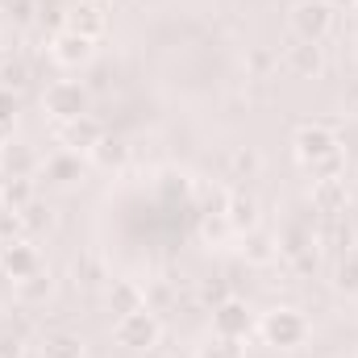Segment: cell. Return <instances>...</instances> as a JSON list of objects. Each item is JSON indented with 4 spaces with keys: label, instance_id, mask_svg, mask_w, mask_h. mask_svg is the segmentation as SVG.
Returning <instances> with one entry per match:
<instances>
[{
    "label": "cell",
    "instance_id": "1",
    "mask_svg": "<svg viewBox=\"0 0 358 358\" xmlns=\"http://www.w3.org/2000/svg\"><path fill=\"white\" fill-rule=\"evenodd\" d=\"M292 155L308 171V167H317L325 159H338L342 155V138H338V129L329 121H300L296 134H292Z\"/></svg>",
    "mask_w": 358,
    "mask_h": 358
},
{
    "label": "cell",
    "instance_id": "2",
    "mask_svg": "<svg viewBox=\"0 0 358 358\" xmlns=\"http://www.w3.org/2000/svg\"><path fill=\"white\" fill-rule=\"evenodd\" d=\"M255 329H259V338H263L267 346H275V350H296V346L308 342V321H304V313H300V308H287V304L267 308Z\"/></svg>",
    "mask_w": 358,
    "mask_h": 358
},
{
    "label": "cell",
    "instance_id": "3",
    "mask_svg": "<svg viewBox=\"0 0 358 358\" xmlns=\"http://www.w3.org/2000/svg\"><path fill=\"white\" fill-rule=\"evenodd\" d=\"M159 338H163V321L150 308H138V313H125L113 321V342L125 350H150V346H159Z\"/></svg>",
    "mask_w": 358,
    "mask_h": 358
},
{
    "label": "cell",
    "instance_id": "4",
    "mask_svg": "<svg viewBox=\"0 0 358 358\" xmlns=\"http://www.w3.org/2000/svg\"><path fill=\"white\" fill-rule=\"evenodd\" d=\"M287 25L300 42H325L334 34V8L325 0H296L287 13Z\"/></svg>",
    "mask_w": 358,
    "mask_h": 358
},
{
    "label": "cell",
    "instance_id": "5",
    "mask_svg": "<svg viewBox=\"0 0 358 358\" xmlns=\"http://www.w3.org/2000/svg\"><path fill=\"white\" fill-rule=\"evenodd\" d=\"M42 108H46L59 125H67V121H76V117L88 113V92L80 88L76 80H55L50 88L42 92Z\"/></svg>",
    "mask_w": 358,
    "mask_h": 358
},
{
    "label": "cell",
    "instance_id": "6",
    "mask_svg": "<svg viewBox=\"0 0 358 358\" xmlns=\"http://www.w3.org/2000/svg\"><path fill=\"white\" fill-rule=\"evenodd\" d=\"M255 308L246 304V300H238V296H229V300H221L217 308H213V334H221V338H238V342H246L250 334H255Z\"/></svg>",
    "mask_w": 358,
    "mask_h": 358
},
{
    "label": "cell",
    "instance_id": "7",
    "mask_svg": "<svg viewBox=\"0 0 358 358\" xmlns=\"http://www.w3.org/2000/svg\"><path fill=\"white\" fill-rule=\"evenodd\" d=\"M34 271H42V255L34 246V238H17V242H0V275L4 279H29Z\"/></svg>",
    "mask_w": 358,
    "mask_h": 358
},
{
    "label": "cell",
    "instance_id": "8",
    "mask_svg": "<svg viewBox=\"0 0 358 358\" xmlns=\"http://www.w3.org/2000/svg\"><path fill=\"white\" fill-rule=\"evenodd\" d=\"M283 67L292 71V76H300V80H317L321 71H325V50H321V42H287L283 46Z\"/></svg>",
    "mask_w": 358,
    "mask_h": 358
},
{
    "label": "cell",
    "instance_id": "9",
    "mask_svg": "<svg viewBox=\"0 0 358 358\" xmlns=\"http://www.w3.org/2000/svg\"><path fill=\"white\" fill-rule=\"evenodd\" d=\"M92 50H96V42L84 38V34H76V29H59L50 38V59L59 67H84L92 59Z\"/></svg>",
    "mask_w": 358,
    "mask_h": 358
},
{
    "label": "cell",
    "instance_id": "10",
    "mask_svg": "<svg viewBox=\"0 0 358 358\" xmlns=\"http://www.w3.org/2000/svg\"><path fill=\"white\" fill-rule=\"evenodd\" d=\"M317 242L321 246H338V250H355L358 246V225L350 213H321L317 221Z\"/></svg>",
    "mask_w": 358,
    "mask_h": 358
},
{
    "label": "cell",
    "instance_id": "11",
    "mask_svg": "<svg viewBox=\"0 0 358 358\" xmlns=\"http://www.w3.org/2000/svg\"><path fill=\"white\" fill-rule=\"evenodd\" d=\"M225 221H229V229L238 238L250 234V229H259V200L246 187H229V196H225Z\"/></svg>",
    "mask_w": 358,
    "mask_h": 358
},
{
    "label": "cell",
    "instance_id": "12",
    "mask_svg": "<svg viewBox=\"0 0 358 358\" xmlns=\"http://www.w3.org/2000/svg\"><path fill=\"white\" fill-rule=\"evenodd\" d=\"M100 138H104V125H100L96 117H88V113L76 117V121H67V125H59V142H63V150H76V155H80V150L88 155Z\"/></svg>",
    "mask_w": 358,
    "mask_h": 358
},
{
    "label": "cell",
    "instance_id": "13",
    "mask_svg": "<svg viewBox=\"0 0 358 358\" xmlns=\"http://www.w3.org/2000/svg\"><path fill=\"white\" fill-rule=\"evenodd\" d=\"M38 355L42 358H88V342L76 329H46L42 342H38Z\"/></svg>",
    "mask_w": 358,
    "mask_h": 358
},
{
    "label": "cell",
    "instance_id": "14",
    "mask_svg": "<svg viewBox=\"0 0 358 358\" xmlns=\"http://www.w3.org/2000/svg\"><path fill=\"white\" fill-rule=\"evenodd\" d=\"M104 304H108L113 317L138 313V308H146V287H142L138 279H113L108 292H104Z\"/></svg>",
    "mask_w": 358,
    "mask_h": 358
},
{
    "label": "cell",
    "instance_id": "15",
    "mask_svg": "<svg viewBox=\"0 0 358 358\" xmlns=\"http://www.w3.org/2000/svg\"><path fill=\"white\" fill-rule=\"evenodd\" d=\"M67 29H76V34H84V38H92V42H100V38L108 34L104 4H96V0H80V4L67 13Z\"/></svg>",
    "mask_w": 358,
    "mask_h": 358
},
{
    "label": "cell",
    "instance_id": "16",
    "mask_svg": "<svg viewBox=\"0 0 358 358\" xmlns=\"http://www.w3.org/2000/svg\"><path fill=\"white\" fill-rule=\"evenodd\" d=\"M308 200L317 213H346L350 208V192H346V179H317L308 187Z\"/></svg>",
    "mask_w": 358,
    "mask_h": 358
},
{
    "label": "cell",
    "instance_id": "17",
    "mask_svg": "<svg viewBox=\"0 0 358 358\" xmlns=\"http://www.w3.org/2000/svg\"><path fill=\"white\" fill-rule=\"evenodd\" d=\"M242 259L250 263V267H267L279 259V238L267 234V229H250V234H242Z\"/></svg>",
    "mask_w": 358,
    "mask_h": 358
},
{
    "label": "cell",
    "instance_id": "18",
    "mask_svg": "<svg viewBox=\"0 0 358 358\" xmlns=\"http://www.w3.org/2000/svg\"><path fill=\"white\" fill-rule=\"evenodd\" d=\"M42 176L50 179V183H59V187H71L76 179H84V163H80V155H76V150H59L55 159H46Z\"/></svg>",
    "mask_w": 358,
    "mask_h": 358
},
{
    "label": "cell",
    "instance_id": "19",
    "mask_svg": "<svg viewBox=\"0 0 358 358\" xmlns=\"http://www.w3.org/2000/svg\"><path fill=\"white\" fill-rule=\"evenodd\" d=\"M13 296L21 300V304H46L50 296H55V279H50V271H34L29 279H17L13 283Z\"/></svg>",
    "mask_w": 358,
    "mask_h": 358
},
{
    "label": "cell",
    "instance_id": "20",
    "mask_svg": "<svg viewBox=\"0 0 358 358\" xmlns=\"http://www.w3.org/2000/svg\"><path fill=\"white\" fill-rule=\"evenodd\" d=\"M263 171V159L255 155V150H229V159H225V179H229V187H246V179H255Z\"/></svg>",
    "mask_w": 358,
    "mask_h": 358
},
{
    "label": "cell",
    "instance_id": "21",
    "mask_svg": "<svg viewBox=\"0 0 358 358\" xmlns=\"http://www.w3.org/2000/svg\"><path fill=\"white\" fill-rule=\"evenodd\" d=\"M88 155H92V163H96V167H104V171H117V167L129 159V146H125V138H117V134H104V138L92 146Z\"/></svg>",
    "mask_w": 358,
    "mask_h": 358
},
{
    "label": "cell",
    "instance_id": "22",
    "mask_svg": "<svg viewBox=\"0 0 358 358\" xmlns=\"http://www.w3.org/2000/svg\"><path fill=\"white\" fill-rule=\"evenodd\" d=\"M0 200H4V208H25L29 200H38L34 179L29 176H8L4 183H0Z\"/></svg>",
    "mask_w": 358,
    "mask_h": 358
},
{
    "label": "cell",
    "instance_id": "23",
    "mask_svg": "<svg viewBox=\"0 0 358 358\" xmlns=\"http://www.w3.org/2000/svg\"><path fill=\"white\" fill-rule=\"evenodd\" d=\"M334 287L346 292V296H355L358 292V246L338 255V263H334Z\"/></svg>",
    "mask_w": 358,
    "mask_h": 358
},
{
    "label": "cell",
    "instance_id": "24",
    "mask_svg": "<svg viewBox=\"0 0 358 358\" xmlns=\"http://www.w3.org/2000/svg\"><path fill=\"white\" fill-rule=\"evenodd\" d=\"M200 358H246V342L238 338H221V334H208L200 346H196Z\"/></svg>",
    "mask_w": 358,
    "mask_h": 358
},
{
    "label": "cell",
    "instance_id": "25",
    "mask_svg": "<svg viewBox=\"0 0 358 358\" xmlns=\"http://www.w3.org/2000/svg\"><path fill=\"white\" fill-rule=\"evenodd\" d=\"M0 171H8V176H29V179H34V159H29V150H21L17 142H8V146L0 150Z\"/></svg>",
    "mask_w": 358,
    "mask_h": 358
},
{
    "label": "cell",
    "instance_id": "26",
    "mask_svg": "<svg viewBox=\"0 0 358 358\" xmlns=\"http://www.w3.org/2000/svg\"><path fill=\"white\" fill-rule=\"evenodd\" d=\"M71 275H76V283L96 287V283L104 279V267H100V259H96V255H80V259L71 263Z\"/></svg>",
    "mask_w": 358,
    "mask_h": 358
},
{
    "label": "cell",
    "instance_id": "27",
    "mask_svg": "<svg viewBox=\"0 0 358 358\" xmlns=\"http://www.w3.org/2000/svg\"><path fill=\"white\" fill-rule=\"evenodd\" d=\"M17 238H29L21 208H0V242H17Z\"/></svg>",
    "mask_w": 358,
    "mask_h": 358
},
{
    "label": "cell",
    "instance_id": "28",
    "mask_svg": "<svg viewBox=\"0 0 358 358\" xmlns=\"http://www.w3.org/2000/svg\"><path fill=\"white\" fill-rule=\"evenodd\" d=\"M21 217H25V229H29V234H38V229L50 225V208H46L42 200H29V204L21 208Z\"/></svg>",
    "mask_w": 358,
    "mask_h": 358
},
{
    "label": "cell",
    "instance_id": "29",
    "mask_svg": "<svg viewBox=\"0 0 358 358\" xmlns=\"http://www.w3.org/2000/svg\"><path fill=\"white\" fill-rule=\"evenodd\" d=\"M308 179H313V183H317V179H346V155H338V159H325V163L308 167Z\"/></svg>",
    "mask_w": 358,
    "mask_h": 358
},
{
    "label": "cell",
    "instance_id": "30",
    "mask_svg": "<svg viewBox=\"0 0 358 358\" xmlns=\"http://www.w3.org/2000/svg\"><path fill=\"white\" fill-rule=\"evenodd\" d=\"M200 300H204L208 308H217L221 300H229V287H225V279H204V283H200Z\"/></svg>",
    "mask_w": 358,
    "mask_h": 358
},
{
    "label": "cell",
    "instance_id": "31",
    "mask_svg": "<svg viewBox=\"0 0 358 358\" xmlns=\"http://www.w3.org/2000/svg\"><path fill=\"white\" fill-rule=\"evenodd\" d=\"M0 125H17V92L0 84Z\"/></svg>",
    "mask_w": 358,
    "mask_h": 358
},
{
    "label": "cell",
    "instance_id": "32",
    "mask_svg": "<svg viewBox=\"0 0 358 358\" xmlns=\"http://www.w3.org/2000/svg\"><path fill=\"white\" fill-rule=\"evenodd\" d=\"M0 358H25V342L17 334H0Z\"/></svg>",
    "mask_w": 358,
    "mask_h": 358
},
{
    "label": "cell",
    "instance_id": "33",
    "mask_svg": "<svg viewBox=\"0 0 358 358\" xmlns=\"http://www.w3.org/2000/svg\"><path fill=\"white\" fill-rule=\"evenodd\" d=\"M155 304H171V287H167V283H155V287H146V308L155 313Z\"/></svg>",
    "mask_w": 358,
    "mask_h": 358
},
{
    "label": "cell",
    "instance_id": "34",
    "mask_svg": "<svg viewBox=\"0 0 358 358\" xmlns=\"http://www.w3.org/2000/svg\"><path fill=\"white\" fill-rule=\"evenodd\" d=\"M342 113L346 117H358V80L346 84V92H342Z\"/></svg>",
    "mask_w": 358,
    "mask_h": 358
},
{
    "label": "cell",
    "instance_id": "35",
    "mask_svg": "<svg viewBox=\"0 0 358 358\" xmlns=\"http://www.w3.org/2000/svg\"><path fill=\"white\" fill-rule=\"evenodd\" d=\"M267 67H271V55H267V50H255V55H250V71H259V76H263Z\"/></svg>",
    "mask_w": 358,
    "mask_h": 358
},
{
    "label": "cell",
    "instance_id": "36",
    "mask_svg": "<svg viewBox=\"0 0 358 358\" xmlns=\"http://www.w3.org/2000/svg\"><path fill=\"white\" fill-rule=\"evenodd\" d=\"M325 4H329L334 13H338V8H346V13H355V8H358V0H325Z\"/></svg>",
    "mask_w": 358,
    "mask_h": 358
},
{
    "label": "cell",
    "instance_id": "37",
    "mask_svg": "<svg viewBox=\"0 0 358 358\" xmlns=\"http://www.w3.org/2000/svg\"><path fill=\"white\" fill-rule=\"evenodd\" d=\"M142 358H176L171 350H163V346H150V350H142Z\"/></svg>",
    "mask_w": 358,
    "mask_h": 358
},
{
    "label": "cell",
    "instance_id": "38",
    "mask_svg": "<svg viewBox=\"0 0 358 358\" xmlns=\"http://www.w3.org/2000/svg\"><path fill=\"white\" fill-rule=\"evenodd\" d=\"M0 67H4V55H0Z\"/></svg>",
    "mask_w": 358,
    "mask_h": 358
},
{
    "label": "cell",
    "instance_id": "39",
    "mask_svg": "<svg viewBox=\"0 0 358 358\" xmlns=\"http://www.w3.org/2000/svg\"><path fill=\"white\" fill-rule=\"evenodd\" d=\"M96 4H104V0H96Z\"/></svg>",
    "mask_w": 358,
    "mask_h": 358
},
{
    "label": "cell",
    "instance_id": "40",
    "mask_svg": "<svg viewBox=\"0 0 358 358\" xmlns=\"http://www.w3.org/2000/svg\"><path fill=\"white\" fill-rule=\"evenodd\" d=\"M0 208H4V200H0Z\"/></svg>",
    "mask_w": 358,
    "mask_h": 358
},
{
    "label": "cell",
    "instance_id": "41",
    "mask_svg": "<svg viewBox=\"0 0 358 358\" xmlns=\"http://www.w3.org/2000/svg\"><path fill=\"white\" fill-rule=\"evenodd\" d=\"M355 46H358V38H355Z\"/></svg>",
    "mask_w": 358,
    "mask_h": 358
}]
</instances>
